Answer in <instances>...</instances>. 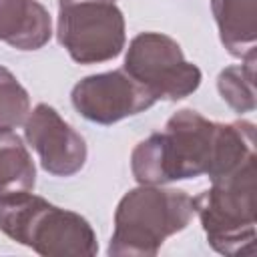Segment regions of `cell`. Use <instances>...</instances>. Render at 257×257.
<instances>
[{
	"instance_id": "cell-1",
	"label": "cell",
	"mask_w": 257,
	"mask_h": 257,
	"mask_svg": "<svg viewBox=\"0 0 257 257\" xmlns=\"http://www.w3.org/2000/svg\"><path fill=\"white\" fill-rule=\"evenodd\" d=\"M253 157V122H213L193 108H181L167 120L165 131L133 149L131 171L139 185H167L201 175L213 181Z\"/></svg>"
},
{
	"instance_id": "cell-2",
	"label": "cell",
	"mask_w": 257,
	"mask_h": 257,
	"mask_svg": "<svg viewBox=\"0 0 257 257\" xmlns=\"http://www.w3.org/2000/svg\"><path fill=\"white\" fill-rule=\"evenodd\" d=\"M0 231L44 257H92L98 251L90 223L34 193L0 199Z\"/></svg>"
},
{
	"instance_id": "cell-3",
	"label": "cell",
	"mask_w": 257,
	"mask_h": 257,
	"mask_svg": "<svg viewBox=\"0 0 257 257\" xmlns=\"http://www.w3.org/2000/svg\"><path fill=\"white\" fill-rule=\"evenodd\" d=\"M193 215V199L185 191L141 185L128 191L116 205L108 255L153 257L167 237L191 223Z\"/></svg>"
},
{
	"instance_id": "cell-4",
	"label": "cell",
	"mask_w": 257,
	"mask_h": 257,
	"mask_svg": "<svg viewBox=\"0 0 257 257\" xmlns=\"http://www.w3.org/2000/svg\"><path fill=\"white\" fill-rule=\"evenodd\" d=\"M257 157L233 173L213 179L211 187L193 197L209 245L223 255H255L257 239Z\"/></svg>"
},
{
	"instance_id": "cell-5",
	"label": "cell",
	"mask_w": 257,
	"mask_h": 257,
	"mask_svg": "<svg viewBox=\"0 0 257 257\" xmlns=\"http://www.w3.org/2000/svg\"><path fill=\"white\" fill-rule=\"evenodd\" d=\"M56 36L74 62H106L116 58L124 48V16L114 2H64L58 4Z\"/></svg>"
},
{
	"instance_id": "cell-6",
	"label": "cell",
	"mask_w": 257,
	"mask_h": 257,
	"mask_svg": "<svg viewBox=\"0 0 257 257\" xmlns=\"http://www.w3.org/2000/svg\"><path fill=\"white\" fill-rule=\"evenodd\" d=\"M124 70L157 100H181L201 84L199 66L185 60L179 42L161 32H143L131 40Z\"/></svg>"
},
{
	"instance_id": "cell-7",
	"label": "cell",
	"mask_w": 257,
	"mask_h": 257,
	"mask_svg": "<svg viewBox=\"0 0 257 257\" xmlns=\"http://www.w3.org/2000/svg\"><path fill=\"white\" fill-rule=\"evenodd\" d=\"M72 106L80 116L96 124H112L151 108L157 98L137 82L124 68L90 74L78 80L70 94Z\"/></svg>"
},
{
	"instance_id": "cell-8",
	"label": "cell",
	"mask_w": 257,
	"mask_h": 257,
	"mask_svg": "<svg viewBox=\"0 0 257 257\" xmlns=\"http://www.w3.org/2000/svg\"><path fill=\"white\" fill-rule=\"evenodd\" d=\"M24 137L38 153L40 165L54 177H70L86 163V143L52 106L40 102L24 120Z\"/></svg>"
},
{
	"instance_id": "cell-9",
	"label": "cell",
	"mask_w": 257,
	"mask_h": 257,
	"mask_svg": "<svg viewBox=\"0 0 257 257\" xmlns=\"http://www.w3.org/2000/svg\"><path fill=\"white\" fill-rule=\"evenodd\" d=\"M52 36V20L38 0H0V40L18 50H38Z\"/></svg>"
},
{
	"instance_id": "cell-10",
	"label": "cell",
	"mask_w": 257,
	"mask_h": 257,
	"mask_svg": "<svg viewBox=\"0 0 257 257\" xmlns=\"http://www.w3.org/2000/svg\"><path fill=\"white\" fill-rule=\"evenodd\" d=\"M219 36L227 52L247 60L257 54V0H211Z\"/></svg>"
},
{
	"instance_id": "cell-11",
	"label": "cell",
	"mask_w": 257,
	"mask_h": 257,
	"mask_svg": "<svg viewBox=\"0 0 257 257\" xmlns=\"http://www.w3.org/2000/svg\"><path fill=\"white\" fill-rule=\"evenodd\" d=\"M34 183L36 167L26 145L10 128H0V199L28 193Z\"/></svg>"
},
{
	"instance_id": "cell-12",
	"label": "cell",
	"mask_w": 257,
	"mask_h": 257,
	"mask_svg": "<svg viewBox=\"0 0 257 257\" xmlns=\"http://www.w3.org/2000/svg\"><path fill=\"white\" fill-rule=\"evenodd\" d=\"M217 90L235 112L255 110V58L223 68L217 76Z\"/></svg>"
},
{
	"instance_id": "cell-13",
	"label": "cell",
	"mask_w": 257,
	"mask_h": 257,
	"mask_svg": "<svg viewBox=\"0 0 257 257\" xmlns=\"http://www.w3.org/2000/svg\"><path fill=\"white\" fill-rule=\"evenodd\" d=\"M30 112V96L16 76L0 64V128L24 124Z\"/></svg>"
},
{
	"instance_id": "cell-14",
	"label": "cell",
	"mask_w": 257,
	"mask_h": 257,
	"mask_svg": "<svg viewBox=\"0 0 257 257\" xmlns=\"http://www.w3.org/2000/svg\"><path fill=\"white\" fill-rule=\"evenodd\" d=\"M64 2H72V0H58V4H64ZM104 2H114V0H104Z\"/></svg>"
}]
</instances>
